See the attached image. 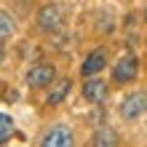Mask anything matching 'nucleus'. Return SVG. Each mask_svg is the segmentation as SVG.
<instances>
[{
  "label": "nucleus",
  "mask_w": 147,
  "mask_h": 147,
  "mask_svg": "<svg viewBox=\"0 0 147 147\" xmlns=\"http://www.w3.org/2000/svg\"><path fill=\"white\" fill-rule=\"evenodd\" d=\"M147 115V91H131L120 102V118L123 120H139Z\"/></svg>",
  "instance_id": "f257e3e1"
},
{
  "label": "nucleus",
  "mask_w": 147,
  "mask_h": 147,
  "mask_svg": "<svg viewBox=\"0 0 147 147\" xmlns=\"http://www.w3.org/2000/svg\"><path fill=\"white\" fill-rule=\"evenodd\" d=\"M38 27L43 32H48V35H54V32H59L64 27V8L56 5V3H48L43 5L38 11Z\"/></svg>",
  "instance_id": "f03ea898"
},
{
  "label": "nucleus",
  "mask_w": 147,
  "mask_h": 147,
  "mask_svg": "<svg viewBox=\"0 0 147 147\" xmlns=\"http://www.w3.org/2000/svg\"><path fill=\"white\" fill-rule=\"evenodd\" d=\"M136 75H139V59H136L134 54L120 56L118 62H115V67H112V83H118V86L134 83Z\"/></svg>",
  "instance_id": "7ed1b4c3"
},
{
  "label": "nucleus",
  "mask_w": 147,
  "mask_h": 147,
  "mask_svg": "<svg viewBox=\"0 0 147 147\" xmlns=\"http://www.w3.org/2000/svg\"><path fill=\"white\" fill-rule=\"evenodd\" d=\"M40 147H75V131L67 123H56L43 134Z\"/></svg>",
  "instance_id": "20e7f679"
},
{
  "label": "nucleus",
  "mask_w": 147,
  "mask_h": 147,
  "mask_svg": "<svg viewBox=\"0 0 147 147\" xmlns=\"http://www.w3.org/2000/svg\"><path fill=\"white\" fill-rule=\"evenodd\" d=\"M24 80H27L30 88H48V86L56 80V67H54V64H48V62L32 64Z\"/></svg>",
  "instance_id": "39448f33"
},
{
  "label": "nucleus",
  "mask_w": 147,
  "mask_h": 147,
  "mask_svg": "<svg viewBox=\"0 0 147 147\" xmlns=\"http://www.w3.org/2000/svg\"><path fill=\"white\" fill-rule=\"evenodd\" d=\"M107 94H110L107 80H102L99 75L86 78V83H83V99L88 102V105H102V102L107 99Z\"/></svg>",
  "instance_id": "423d86ee"
},
{
  "label": "nucleus",
  "mask_w": 147,
  "mask_h": 147,
  "mask_svg": "<svg viewBox=\"0 0 147 147\" xmlns=\"http://www.w3.org/2000/svg\"><path fill=\"white\" fill-rule=\"evenodd\" d=\"M105 67H107V51L96 48V51H91L86 56V62L80 64V72H83V78H91V75H99Z\"/></svg>",
  "instance_id": "0eeeda50"
},
{
  "label": "nucleus",
  "mask_w": 147,
  "mask_h": 147,
  "mask_svg": "<svg viewBox=\"0 0 147 147\" xmlns=\"http://www.w3.org/2000/svg\"><path fill=\"white\" fill-rule=\"evenodd\" d=\"M70 91H72V80H70V78H64V80H54V83H51L48 96H46V105H51V107L62 105Z\"/></svg>",
  "instance_id": "6e6552de"
},
{
  "label": "nucleus",
  "mask_w": 147,
  "mask_h": 147,
  "mask_svg": "<svg viewBox=\"0 0 147 147\" xmlns=\"http://www.w3.org/2000/svg\"><path fill=\"white\" fill-rule=\"evenodd\" d=\"M94 147H118V134L115 128L102 126L96 134H94Z\"/></svg>",
  "instance_id": "1a4fd4ad"
},
{
  "label": "nucleus",
  "mask_w": 147,
  "mask_h": 147,
  "mask_svg": "<svg viewBox=\"0 0 147 147\" xmlns=\"http://www.w3.org/2000/svg\"><path fill=\"white\" fill-rule=\"evenodd\" d=\"M16 134V126H13V118L0 112V144H8Z\"/></svg>",
  "instance_id": "9d476101"
},
{
  "label": "nucleus",
  "mask_w": 147,
  "mask_h": 147,
  "mask_svg": "<svg viewBox=\"0 0 147 147\" xmlns=\"http://www.w3.org/2000/svg\"><path fill=\"white\" fill-rule=\"evenodd\" d=\"M16 32V22L8 11H0V40H8Z\"/></svg>",
  "instance_id": "9b49d317"
},
{
  "label": "nucleus",
  "mask_w": 147,
  "mask_h": 147,
  "mask_svg": "<svg viewBox=\"0 0 147 147\" xmlns=\"http://www.w3.org/2000/svg\"><path fill=\"white\" fill-rule=\"evenodd\" d=\"M3 59H5V40H0V64H3Z\"/></svg>",
  "instance_id": "f8f14e48"
},
{
  "label": "nucleus",
  "mask_w": 147,
  "mask_h": 147,
  "mask_svg": "<svg viewBox=\"0 0 147 147\" xmlns=\"http://www.w3.org/2000/svg\"><path fill=\"white\" fill-rule=\"evenodd\" d=\"M144 22H147V8H144Z\"/></svg>",
  "instance_id": "ddd939ff"
}]
</instances>
